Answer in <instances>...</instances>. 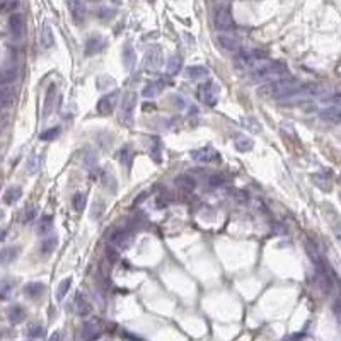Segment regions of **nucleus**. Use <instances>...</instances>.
I'll return each mask as SVG.
<instances>
[{
  "label": "nucleus",
  "instance_id": "nucleus-1",
  "mask_svg": "<svg viewBox=\"0 0 341 341\" xmlns=\"http://www.w3.org/2000/svg\"><path fill=\"white\" fill-rule=\"evenodd\" d=\"M300 86L298 80L292 76H285L282 78H276V80L270 82V84H264L258 89V94L261 98H272L276 99V101H284L286 96H290L297 87Z\"/></svg>",
  "mask_w": 341,
  "mask_h": 341
},
{
  "label": "nucleus",
  "instance_id": "nucleus-2",
  "mask_svg": "<svg viewBox=\"0 0 341 341\" xmlns=\"http://www.w3.org/2000/svg\"><path fill=\"white\" fill-rule=\"evenodd\" d=\"M285 76H288L286 66L284 64H280V62H272V60H268V58H266L264 62H261V65L251 72L252 80L264 82V84H270V82L276 80V78H282Z\"/></svg>",
  "mask_w": 341,
  "mask_h": 341
},
{
  "label": "nucleus",
  "instance_id": "nucleus-3",
  "mask_svg": "<svg viewBox=\"0 0 341 341\" xmlns=\"http://www.w3.org/2000/svg\"><path fill=\"white\" fill-rule=\"evenodd\" d=\"M321 92V86L316 82H306V84L298 86L290 96H286L284 101H280L282 104H294V102H300L306 99H312Z\"/></svg>",
  "mask_w": 341,
  "mask_h": 341
},
{
  "label": "nucleus",
  "instance_id": "nucleus-4",
  "mask_svg": "<svg viewBox=\"0 0 341 341\" xmlns=\"http://www.w3.org/2000/svg\"><path fill=\"white\" fill-rule=\"evenodd\" d=\"M214 24L218 31L228 32V31H232V29H236V20H234V16H232L230 7L226 6V4H220L217 9H215Z\"/></svg>",
  "mask_w": 341,
  "mask_h": 341
},
{
  "label": "nucleus",
  "instance_id": "nucleus-5",
  "mask_svg": "<svg viewBox=\"0 0 341 341\" xmlns=\"http://www.w3.org/2000/svg\"><path fill=\"white\" fill-rule=\"evenodd\" d=\"M135 108H136V92H126L123 96L122 106H120V120L123 124L132 126L133 124V114H135Z\"/></svg>",
  "mask_w": 341,
  "mask_h": 341
},
{
  "label": "nucleus",
  "instance_id": "nucleus-6",
  "mask_svg": "<svg viewBox=\"0 0 341 341\" xmlns=\"http://www.w3.org/2000/svg\"><path fill=\"white\" fill-rule=\"evenodd\" d=\"M162 60H164V55H162V50L159 46H150L147 50L144 56V68L145 72L148 74H156L160 70L162 66Z\"/></svg>",
  "mask_w": 341,
  "mask_h": 341
},
{
  "label": "nucleus",
  "instance_id": "nucleus-7",
  "mask_svg": "<svg viewBox=\"0 0 341 341\" xmlns=\"http://www.w3.org/2000/svg\"><path fill=\"white\" fill-rule=\"evenodd\" d=\"M198 96H200V101H202L203 104L215 106L218 101V87L212 80H208V82H205V84L200 86Z\"/></svg>",
  "mask_w": 341,
  "mask_h": 341
},
{
  "label": "nucleus",
  "instance_id": "nucleus-8",
  "mask_svg": "<svg viewBox=\"0 0 341 341\" xmlns=\"http://www.w3.org/2000/svg\"><path fill=\"white\" fill-rule=\"evenodd\" d=\"M217 41H218L220 46H222L224 50H227V52H230V53L242 52L240 40L237 38V36H232L230 32H220V34L217 36Z\"/></svg>",
  "mask_w": 341,
  "mask_h": 341
},
{
  "label": "nucleus",
  "instance_id": "nucleus-9",
  "mask_svg": "<svg viewBox=\"0 0 341 341\" xmlns=\"http://www.w3.org/2000/svg\"><path fill=\"white\" fill-rule=\"evenodd\" d=\"M190 157L194 162H200V164H208V162L218 159V154L215 152L212 147H202V148H194V150H191Z\"/></svg>",
  "mask_w": 341,
  "mask_h": 341
},
{
  "label": "nucleus",
  "instance_id": "nucleus-10",
  "mask_svg": "<svg viewBox=\"0 0 341 341\" xmlns=\"http://www.w3.org/2000/svg\"><path fill=\"white\" fill-rule=\"evenodd\" d=\"M106 48V38L104 36H90V38H87L86 44H84V53L87 56H92V55H98V53H101L102 50Z\"/></svg>",
  "mask_w": 341,
  "mask_h": 341
},
{
  "label": "nucleus",
  "instance_id": "nucleus-11",
  "mask_svg": "<svg viewBox=\"0 0 341 341\" xmlns=\"http://www.w3.org/2000/svg\"><path fill=\"white\" fill-rule=\"evenodd\" d=\"M116 101H118V92H111V94H106L102 96L101 99L98 101V113L106 116V114H111L114 111V106H116Z\"/></svg>",
  "mask_w": 341,
  "mask_h": 341
},
{
  "label": "nucleus",
  "instance_id": "nucleus-12",
  "mask_svg": "<svg viewBox=\"0 0 341 341\" xmlns=\"http://www.w3.org/2000/svg\"><path fill=\"white\" fill-rule=\"evenodd\" d=\"M9 31L16 40H19L24 34V18L19 12H12L9 16Z\"/></svg>",
  "mask_w": 341,
  "mask_h": 341
},
{
  "label": "nucleus",
  "instance_id": "nucleus-13",
  "mask_svg": "<svg viewBox=\"0 0 341 341\" xmlns=\"http://www.w3.org/2000/svg\"><path fill=\"white\" fill-rule=\"evenodd\" d=\"M319 118L328 123H341V108L324 106L322 110H319Z\"/></svg>",
  "mask_w": 341,
  "mask_h": 341
},
{
  "label": "nucleus",
  "instance_id": "nucleus-14",
  "mask_svg": "<svg viewBox=\"0 0 341 341\" xmlns=\"http://www.w3.org/2000/svg\"><path fill=\"white\" fill-rule=\"evenodd\" d=\"M56 94H58L56 86L52 84L46 90V99H44V106H43V118H48V116L53 113V110H55Z\"/></svg>",
  "mask_w": 341,
  "mask_h": 341
},
{
  "label": "nucleus",
  "instance_id": "nucleus-15",
  "mask_svg": "<svg viewBox=\"0 0 341 341\" xmlns=\"http://www.w3.org/2000/svg\"><path fill=\"white\" fill-rule=\"evenodd\" d=\"M148 154H150V157L156 164L162 162V140L157 135H152L148 138Z\"/></svg>",
  "mask_w": 341,
  "mask_h": 341
},
{
  "label": "nucleus",
  "instance_id": "nucleus-16",
  "mask_svg": "<svg viewBox=\"0 0 341 341\" xmlns=\"http://www.w3.org/2000/svg\"><path fill=\"white\" fill-rule=\"evenodd\" d=\"M26 309H24L22 306H19V304H12V306L7 309V318H9V322L10 324H20L26 319Z\"/></svg>",
  "mask_w": 341,
  "mask_h": 341
},
{
  "label": "nucleus",
  "instance_id": "nucleus-17",
  "mask_svg": "<svg viewBox=\"0 0 341 341\" xmlns=\"http://www.w3.org/2000/svg\"><path fill=\"white\" fill-rule=\"evenodd\" d=\"M164 89H166V82L164 80H154V82H150V84H147L144 87L142 96L145 99H156Z\"/></svg>",
  "mask_w": 341,
  "mask_h": 341
},
{
  "label": "nucleus",
  "instance_id": "nucleus-18",
  "mask_svg": "<svg viewBox=\"0 0 341 341\" xmlns=\"http://www.w3.org/2000/svg\"><path fill=\"white\" fill-rule=\"evenodd\" d=\"M234 145L239 152H249L254 147V140L248 136L246 133H237V135H234Z\"/></svg>",
  "mask_w": 341,
  "mask_h": 341
},
{
  "label": "nucleus",
  "instance_id": "nucleus-19",
  "mask_svg": "<svg viewBox=\"0 0 341 341\" xmlns=\"http://www.w3.org/2000/svg\"><path fill=\"white\" fill-rule=\"evenodd\" d=\"M53 43H55V38H53L52 28H50V24L44 22L40 29V46L41 50H48L53 46Z\"/></svg>",
  "mask_w": 341,
  "mask_h": 341
},
{
  "label": "nucleus",
  "instance_id": "nucleus-20",
  "mask_svg": "<svg viewBox=\"0 0 341 341\" xmlns=\"http://www.w3.org/2000/svg\"><path fill=\"white\" fill-rule=\"evenodd\" d=\"M19 76V66L16 64L6 65L2 68V86H10L14 80H18Z\"/></svg>",
  "mask_w": 341,
  "mask_h": 341
},
{
  "label": "nucleus",
  "instance_id": "nucleus-21",
  "mask_svg": "<svg viewBox=\"0 0 341 341\" xmlns=\"http://www.w3.org/2000/svg\"><path fill=\"white\" fill-rule=\"evenodd\" d=\"M132 242V237L128 232L124 230H116L113 236H111V244L116 246L118 249H126Z\"/></svg>",
  "mask_w": 341,
  "mask_h": 341
},
{
  "label": "nucleus",
  "instance_id": "nucleus-22",
  "mask_svg": "<svg viewBox=\"0 0 341 341\" xmlns=\"http://www.w3.org/2000/svg\"><path fill=\"white\" fill-rule=\"evenodd\" d=\"M123 65L126 66V70H133L136 64V55H135V50H133L132 43H126L123 46Z\"/></svg>",
  "mask_w": 341,
  "mask_h": 341
},
{
  "label": "nucleus",
  "instance_id": "nucleus-23",
  "mask_svg": "<svg viewBox=\"0 0 341 341\" xmlns=\"http://www.w3.org/2000/svg\"><path fill=\"white\" fill-rule=\"evenodd\" d=\"M41 160H43V157L40 156V152L32 150L29 154L28 160H26V172L28 174H36L41 168Z\"/></svg>",
  "mask_w": 341,
  "mask_h": 341
},
{
  "label": "nucleus",
  "instance_id": "nucleus-24",
  "mask_svg": "<svg viewBox=\"0 0 341 341\" xmlns=\"http://www.w3.org/2000/svg\"><path fill=\"white\" fill-rule=\"evenodd\" d=\"M186 76L191 80H205L208 77V68L203 65H193L190 68H186Z\"/></svg>",
  "mask_w": 341,
  "mask_h": 341
},
{
  "label": "nucleus",
  "instance_id": "nucleus-25",
  "mask_svg": "<svg viewBox=\"0 0 341 341\" xmlns=\"http://www.w3.org/2000/svg\"><path fill=\"white\" fill-rule=\"evenodd\" d=\"M133 157H135V152H133V148L130 145L122 147V150H120V164H122V168L130 170L132 164H133Z\"/></svg>",
  "mask_w": 341,
  "mask_h": 341
},
{
  "label": "nucleus",
  "instance_id": "nucleus-26",
  "mask_svg": "<svg viewBox=\"0 0 341 341\" xmlns=\"http://www.w3.org/2000/svg\"><path fill=\"white\" fill-rule=\"evenodd\" d=\"M20 196H22V188L20 186H9L6 193H4V202L7 205H14L16 202H19Z\"/></svg>",
  "mask_w": 341,
  "mask_h": 341
},
{
  "label": "nucleus",
  "instance_id": "nucleus-27",
  "mask_svg": "<svg viewBox=\"0 0 341 341\" xmlns=\"http://www.w3.org/2000/svg\"><path fill=\"white\" fill-rule=\"evenodd\" d=\"M20 248L19 246H6L2 248V252H0V258H2V264H9L16 258L19 256Z\"/></svg>",
  "mask_w": 341,
  "mask_h": 341
},
{
  "label": "nucleus",
  "instance_id": "nucleus-28",
  "mask_svg": "<svg viewBox=\"0 0 341 341\" xmlns=\"http://www.w3.org/2000/svg\"><path fill=\"white\" fill-rule=\"evenodd\" d=\"M306 249H307V254H309L310 261H312L314 268H318V266L324 264L321 252H319V249L316 248V244H314V242H310V240H307V242H306Z\"/></svg>",
  "mask_w": 341,
  "mask_h": 341
},
{
  "label": "nucleus",
  "instance_id": "nucleus-29",
  "mask_svg": "<svg viewBox=\"0 0 341 341\" xmlns=\"http://www.w3.org/2000/svg\"><path fill=\"white\" fill-rule=\"evenodd\" d=\"M16 92L10 86H2L0 89V101H2V108H9L10 104H14Z\"/></svg>",
  "mask_w": 341,
  "mask_h": 341
},
{
  "label": "nucleus",
  "instance_id": "nucleus-30",
  "mask_svg": "<svg viewBox=\"0 0 341 341\" xmlns=\"http://www.w3.org/2000/svg\"><path fill=\"white\" fill-rule=\"evenodd\" d=\"M43 292H44V284H41V282H31V284L24 286V294L31 298H38Z\"/></svg>",
  "mask_w": 341,
  "mask_h": 341
},
{
  "label": "nucleus",
  "instance_id": "nucleus-31",
  "mask_svg": "<svg viewBox=\"0 0 341 341\" xmlns=\"http://www.w3.org/2000/svg\"><path fill=\"white\" fill-rule=\"evenodd\" d=\"M98 334H99L98 322H96V321H87L84 324V328H82V336H84L87 341H90V340H94Z\"/></svg>",
  "mask_w": 341,
  "mask_h": 341
},
{
  "label": "nucleus",
  "instance_id": "nucleus-32",
  "mask_svg": "<svg viewBox=\"0 0 341 341\" xmlns=\"http://www.w3.org/2000/svg\"><path fill=\"white\" fill-rule=\"evenodd\" d=\"M66 7L70 9V12H72V18L77 20H80V19H84V16H86V6L82 2H68L66 4Z\"/></svg>",
  "mask_w": 341,
  "mask_h": 341
},
{
  "label": "nucleus",
  "instance_id": "nucleus-33",
  "mask_svg": "<svg viewBox=\"0 0 341 341\" xmlns=\"http://www.w3.org/2000/svg\"><path fill=\"white\" fill-rule=\"evenodd\" d=\"M52 230H53V217L52 215H44V217H41L40 224H38V234L40 236H48Z\"/></svg>",
  "mask_w": 341,
  "mask_h": 341
},
{
  "label": "nucleus",
  "instance_id": "nucleus-34",
  "mask_svg": "<svg viewBox=\"0 0 341 341\" xmlns=\"http://www.w3.org/2000/svg\"><path fill=\"white\" fill-rule=\"evenodd\" d=\"M182 66V58L180 55H172L168 62V76H176L181 72Z\"/></svg>",
  "mask_w": 341,
  "mask_h": 341
},
{
  "label": "nucleus",
  "instance_id": "nucleus-35",
  "mask_svg": "<svg viewBox=\"0 0 341 341\" xmlns=\"http://www.w3.org/2000/svg\"><path fill=\"white\" fill-rule=\"evenodd\" d=\"M82 162H84V168L89 170V172H92L96 169V164H98V156H96L92 150H86L84 157H82Z\"/></svg>",
  "mask_w": 341,
  "mask_h": 341
},
{
  "label": "nucleus",
  "instance_id": "nucleus-36",
  "mask_svg": "<svg viewBox=\"0 0 341 341\" xmlns=\"http://www.w3.org/2000/svg\"><path fill=\"white\" fill-rule=\"evenodd\" d=\"M242 126L248 128V130H251L252 133H261V132H263V126H261V123L258 122L254 116H246V118L242 120Z\"/></svg>",
  "mask_w": 341,
  "mask_h": 341
},
{
  "label": "nucleus",
  "instance_id": "nucleus-37",
  "mask_svg": "<svg viewBox=\"0 0 341 341\" xmlns=\"http://www.w3.org/2000/svg\"><path fill=\"white\" fill-rule=\"evenodd\" d=\"M56 244H58L56 236H50V237H46V239H44L43 242H41V252H43V254H50V252L55 251Z\"/></svg>",
  "mask_w": 341,
  "mask_h": 341
},
{
  "label": "nucleus",
  "instance_id": "nucleus-38",
  "mask_svg": "<svg viewBox=\"0 0 341 341\" xmlns=\"http://www.w3.org/2000/svg\"><path fill=\"white\" fill-rule=\"evenodd\" d=\"M34 218H36V208H34V205H26L22 208V212H20V222H22V224H29V222H32Z\"/></svg>",
  "mask_w": 341,
  "mask_h": 341
},
{
  "label": "nucleus",
  "instance_id": "nucleus-39",
  "mask_svg": "<svg viewBox=\"0 0 341 341\" xmlns=\"http://www.w3.org/2000/svg\"><path fill=\"white\" fill-rule=\"evenodd\" d=\"M176 184L184 191H193L194 190V180L191 176H178Z\"/></svg>",
  "mask_w": 341,
  "mask_h": 341
},
{
  "label": "nucleus",
  "instance_id": "nucleus-40",
  "mask_svg": "<svg viewBox=\"0 0 341 341\" xmlns=\"http://www.w3.org/2000/svg\"><path fill=\"white\" fill-rule=\"evenodd\" d=\"M70 285H72V278H65V280H62L60 284H58V288H56V300H64V297L68 292Z\"/></svg>",
  "mask_w": 341,
  "mask_h": 341
},
{
  "label": "nucleus",
  "instance_id": "nucleus-41",
  "mask_svg": "<svg viewBox=\"0 0 341 341\" xmlns=\"http://www.w3.org/2000/svg\"><path fill=\"white\" fill-rule=\"evenodd\" d=\"M86 203H87V196L86 193H76L72 198V205H74V210L76 212H82L86 208Z\"/></svg>",
  "mask_w": 341,
  "mask_h": 341
},
{
  "label": "nucleus",
  "instance_id": "nucleus-42",
  "mask_svg": "<svg viewBox=\"0 0 341 341\" xmlns=\"http://www.w3.org/2000/svg\"><path fill=\"white\" fill-rule=\"evenodd\" d=\"M26 334L29 338H41V336H43V326H41V324H36V322L29 324L26 330Z\"/></svg>",
  "mask_w": 341,
  "mask_h": 341
},
{
  "label": "nucleus",
  "instance_id": "nucleus-43",
  "mask_svg": "<svg viewBox=\"0 0 341 341\" xmlns=\"http://www.w3.org/2000/svg\"><path fill=\"white\" fill-rule=\"evenodd\" d=\"M76 304H77V312H78V316H87V314L90 312V306L87 304V300H86L84 297H80V295H78Z\"/></svg>",
  "mask_w": 341,
  "mask_h": 341
},
{
  "label": "nucleus",
  "instance_id": "nucleus-44",
  "mask_svg": "<svg viewBox=\"0 0 341 341\" xmlns=\"http://www.w3.org/2000/svg\"><path fill=\"white\" fill-rule=\"evenodd\" d=\"M58 133H60V126H53V128H50V130L41 132L40 133V140H43V142H48V140L56 138Z\"/></svg>",
  "mask_w": 341,
  "mask_h": 341
},
{
  "label": "nucleus",
  "instance_id": "nucleus-45",
  "mask_svg": "<svg viewBox=\"0 0 341 341\" xmlns=\"http://www.w3.org/2000/svg\"><path fill=\"white\" fill-rule=\"evenodd\" d=\"M312 182H316L322 190H330V180L321 176V174H312Z\"/></svg>",
  "mask_w": 341,
  "mask_h": 341
},
{
  "label": "nucleus",
  "instance_id": "nucleus-46",
  "mask_svg": "<svg viewBox=\"0 0 341 341\" xmlns=\"http://www.w3.org/2000/svg\"><path fill=\"white\" fill-rule=\"evenodd\" d=\"M111 86H114V80L111 77H99V82H98V89H106V87H111Z\"/></svg>",
  "mask_w": 341,
  "mask_h": 341
},
{
  "label": "nucleus",
  "instance_id": "nucleus-47",
  "mask_svg": "<svg viewBox=\"0 0 341 341\" xmlns=\"http://www.w3.org/2000/svg\"><path fill=\"white\" fill-rule=\"evenodd\" d=\"M113 14H114V10L113 9H108V7H102L101 10H99V18L101 19H111L113 18Z\"/></svg>",
  "mask_w": 341,
  "mask_h": 341
},
{
  "label": "nucleus",
  "instance_id": "nucleus-48",
  "mask_svg": "<svg viewBox=\"0 0 341 341\" xmlns=\"http://www.w3.org/2000/svg\"><path fill=\"white\" fill-rule=\"evenodd\" d=\"M0 290H2V297H4V298H7V295H9V290H10L9 282L4 280V282H2V286H0Z\"/></svg>",
  "mask_w": 341,
  "mask_h": 341
},
{
  "label": "nucleus",
  "instance_id": "nucleus-49",
  "mask_svg": "<svg viewBox=\"0 0 341 341\" xmlns=\"http://www.w3.org/2000/svg\"><path fill=\"white\" fill-rule=\"evenodd\" d=\"M332 310H334L336 318L341 321V298H338V300L334 302V306H332Z\"/></svg>",
  "mask_w": 341,
  "mask_h": 341
},
{
  "label": "nucleus",
  "instance_id": "nucleus-50",
  "mask_svg": "<svg viewBox=\"0 0 341 341\" xmlns=\"http://www.w3.org/2000/svg\"><path fill=\"white\" fill-rule=\"evenodd\" d=\"M18 6H19V2H9V4H2V9L6 10V9H10L12 12H14V9H18Z\"/></svg>",
  "mask_w": 341,
  "mask_h": 341
},
{
  "label": "nucleus",
  "instance_id": "nucleus-51",
  "mask_svg": "<svg viewBox=\"0 0 341 341\" xmlns=\"http://www.w3.org/2000/svg\"><path fill=\"white\" fill-rule=\"evenodd\" d=\"M224 180L220 176H212L210 178V184H214V186H218V184H222Z\"/></svg>",
  "mask_w": 341,
  "mask_h": 341
},
{
  "label": "nucleus",
  "instance_id": "nucleus-52",
  "mask_svg": "<svg viewBox=\"0 0 341 341\" xmlns=\"http://www.w3.org/2000/svg\"><path fill=\"white\" fill-rule=\"evenodd\" d=\"M48 341H60V332H53V334L52 336H50V340Z\"/></svg>",
  "mask_w": 341,
  "mask_h": 341
},
{
  "label": "nucleus",
  "instance_id": "nucleus-53",
  "mask_svg": "<svg viewBox=\"0 0 341 341\" xmlns=\"http://www.w3.org/2000/svg\"><path fill=\"white\" fill-rule=\"evenodd\" d=\"M340 181H341V178H340Z\"/></svg>",
  "mask_w": 341,
  "mask_h": 341
}]
</instances>
